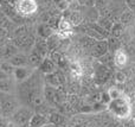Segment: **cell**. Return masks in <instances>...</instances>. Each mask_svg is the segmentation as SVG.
I'll return each instance as SVG.
<instances>
[{
	"instance_id": "6da1fadb",
	"label": "cell",
	"mask_w": 135,
	"mask_h": 127,
	"mask_svg": "<svg viewBox=\"0 0 135 127\" xmlns=\"http://www.w3.org/2000/svg\"><path fill=\"white\" fill-rule=\"evenodd\" d=\"M44 84L37 76H30L23 82H19L16 87L14 94L18 96L21 105L28 106L35 111L40 105L45 104L44 100Z\"/></svg>"
},
{
	"instance_id": "7a4b0ae2",
	"label": "cell",
	"mask_w": 135,
	"mask_h": 127,
	"mask_svg": "<svg viewBox=\"0 0 135 127\" xmlns=\"http://www.w3.org/2000/svg\"><path fill=\"white\" fill-rule=\"evenodd\" d=\"M107 111L117 120H126L131 118V100L124 94L116 99H112L107 105Z\"/></svg>"
},
{
	"instance_id": "3957f363",
	"label": "cell",
	"mask_w": 135,
	"mask_h": 127,
	"mask_svg": "<svg viewBox=\"0 0 135 127\" xmlns=\"http://www.w3.org/2000/svg\"><path fill=\"white\" fill-rule=\"evenodd\" d=\"M21 106L18 96L14 93L0 92V111L5 118H11L13 113Z\"/></svg>"
},
{
	"instance_id": "277c9868",
	"label": "cell",
	"mask_w": 135,
	"mask_h": 127,
	"mask_svg": "<svg viewBox=\"0 0 135 127\" xmlns=\"http://www.w3.org/2000/svg\"><path fill=\"white\" fill-rule=\"evenodd\" d=\"M33 114H35V111L31 107L21 105L9 119L19 127H28V124H30V120Z\"/></svg>"
},
{
	"instance_id": "5b68a950",
	"label": "cell",
	"mask_w": 135,
	"mask_h": 127,
	"mask_svg": "<svg viewBox=\"0 0 135 127\" xmlns=\"http://www.w3.org/2000/svg\"><path fill=\"white\" fill-rule=\"evenodd\" d=\"M38 5L35 0H19L16 5V10L21 16H31L36 13Z\"/></svg>"
},
{
	"instance_id": "8992f818",
	"label": "cell",
	"mask_w": 135,
	"mask_h": 127,
	"mask_svg": "<svg viewBox=\"0 0 135 127\" xmlns=\"http://www.w3.org/2000/svg\"><path fill=\"white\" fill-rule=\"evenodd\" d=\"M47 118H49V124H51V125H54L56 127H66L68 121H69V119H68V116L65 114L61 113L57 109H54L47 115Z\"/></svg>"
},
{
	"instance_id": "52a82bcc",
	"label": "cell",
	"mask_w": 135,
	"mask_h": 127,
	"mask_svg": "<svg viewBox=\"0 0 135 127\" xmlns=\"http://www.w3.org/2000/svg\"><path fill=\"white\" fill-rule=\"evenodd\" d=\"M47 124H49V118H47V115L35 112V114L32 115V118H31V120H30L28 127H43V126L47 125Z\"/></svg>"
},
{
	"instance_id": "ba28073f",
	"label": "cell",
	"mask_w": 135,
	"mask_h": 127,
	"mask_svg": "<svg viewBox=\"0 0 135 127\" xmlns=\"http://www.w3.org/2000/svg\"><path fill=\"white\" fill-rule=\"evenodd\" d=\"M127 62H128V56H127V54L122 49L117 50V51L115 52V56H114V63L116 64V67L123 68V67L127 64Z\"/></svg>"
},
{
	"instance_id": "9c48e42d",
	"label": "cell",
	"mask_w": 135,
	"mask_h": 127,
	"mask_svg": "<svg viewBox=\"0 0 135 127\" xmlns=\"http://www.w3.org/2000/svg\"><path fill=\"white\" fill-rule=\"evenodd\" d=\"M16 90V86L13 84L11 80H8L7 77L0 78V92L4 93H14Z\"/></svg>"
},
{
	"instance_id": "30bf717a",
	"label": "cell",
	"mask_w": 135,
	"mask_h": 127,
	"mask_svg": "<svg viewBox=\"0 0 135 127\" xmlns=\"http://www.w3.org/2000/svg\"><path fill=\"white\" fill-rule=\"evenodd\" d=\"M70 75L74 80H81L82 75H83V69H82V65L78 63V62H74L70 67Z\"/></svg>"
},
{
	"instance_id": "8fae6325",
	"label": "cell",
	"mask_w": 135,
	"mask_h": 127,
	"mask_svg": "<svg viewBox=\"0 0 135 127\" xmlns=\"http://www.w3.org/2000/svg\"><path fill=\"white\" fill-rule=\"evenodd\" d=\"M13 75H14V78H16L18 82H23L24 80H26L27 77H30L31 73L23 68H18L13 71Z\"/></svg>"
},
{
	"instance_id": "7c38bea8",
	"label": "cell",
	"mask_w": 135,
	"mask_h": 127,
	"mask_svg": "<svg viewBox=\"0 0 135 127\" xmlns=\"http://www.w3.org/2000/svg\"><path fill=\"white\" fill-rule=\"evenodd\" d=\"M58 31H63V32H72L71 31V23L66 19L59 21L58 24Z\"/></svg>"
},
{
	"instance_id": "4fadbf2b",
	"label": "cell",
	"mask_w": 135,
	"mask_h": 127,
	"mask_svg": "<svg viewBox=\"0 0 135 127\" xmlns=\"http://www.w3.org/2000/svg\"><path fill=\"white\" fill-rule=\"evenodd\" d=\"M46 83L49 86H52V87H56V88L61 87L58 77H57L56 75H52V74H49V75L46 76Z\"/></svg>"
},
{
	"instance_id": "5bb4252c",
	"label": "cell",
	"mask_w": 135,
	"mask_h": 127,
	"mask_svg": "<svg viewBox=\"0 0 135 127\" xmlns=\"http://www.w3.org/2000/svg\"><path fill=\"white\" fill-rule=\"evenodd\" d=\"M108 93H109L110 99H116V97L123 95V93H122L121 90L119 89V88H110V89L108 90Z\"/></svg>"
},
{
	"instance_id": "9a60e30c",
	"label": "cell",
	"mask_w": 135,
	"mask_h": 127,
	"mask_svg": "<svg viewBox=\"0 0 135 127\" xmlns=\"http://www.w3.org/2000/svg\"><path fill=\"white\" fill-rule=\"evenodd\" d=\"M81 20H82V16L78 13V12H74V13L71 14V17H70V21H71V24H75V25L79 24Z\"/></svg>"
},
{
	"instance_id": "2e32d148",
	"label": "cell",
	"mask_w": 135,
	"mask_h": 127,
	"mask_svg": "<svg viewBox=\"0 0 135 127\" xmlns=\"http://www.w3.org/2000/svg\"><path fill=\"white\" fill-rule=\"evenodd\" d=\"M52 70H54V64H52L51 62L46 61V62H45V63L42 65V71H44V73L50 74Z\"/></svg>"
},
{
	"instance_id": "e0dca14e",
	"label": "cell",
	"mask_w": 135,
	"mask_h": 127,
	"mask_svg": "<svg viewBox=\"0 0 135 127\" xmlns=\"http://www.w3.org/2000/svg\"><path fill=\"white\" fill-rule=\"evenodd\" d=\"M127 80L126 75H124L122 71H119V73H116V75H115V81H116L117 83H124Z\"/></svg>"
},
{
	"instance_id": "ac0fdd59",
	"label": "cell",
	"mask_w": 135,
	"mask_h": 127,
	"mask_svg": "<svg viewBox=\"0 0 135 127\" xmlns=\"http://www.w3.org/2000/svg\"><path fill=\"white\" fill-rule=\"evenodd\" d=\"M123 127H135V120L133 118H128L126 120H122L121 121Z\"/></svg>"
},
{
	"instance_id": "d6986e66",
	"label": "cell",
	"mask_w": 135,
	"mask_h": 127,
	"mask_svg": "<svg viewBox=\"0 0 135 127\" xmlns=\"http://www.w3.org/2000/svg\"><path fill=\"white\" fill-rule=\"evenodd\" d=\"M116 127H123V125H122V123H120V124H119V125H117Z\"/></svg>"
},
{
	"instance_id": "ffe728a7",
	"label": "cell",
	"mask_w": 135,
	"mask_h": 127,
	"mask_svg": "<svg viewBox=\"0 0 135 127\" xmlns=\"http://www.w3.org/2000/svg\"><path fill=\"white\" fill-rule=\"evenodd\" d=\"M0 114H1V111H0Z\"/></svg>"
},
{
	"instance_id": "44dd1931",
	"label": "cell",
	"mask_w": 135,
	"mask_h": 127,
	"mask_svg": "<svg viewBox=\"0 0 135 127\" xmlns=\"http://www.w3.org/2000/svg\"><path fill=\"white\" fill-rule=\"evenodd\" d=\"M134 120H135V119H134Z\"/></svg>"
}]
</instances>
